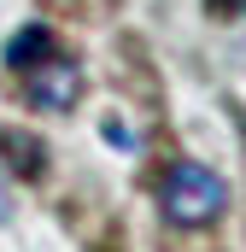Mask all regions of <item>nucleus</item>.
I'll return each instance as SVG.
<instances>
[{"instance_id":"obj_6","label":"nucleus","mask_w":246,"mask_h":252,"mask_svg":"<svg viewBox=\"0 0 246 252\" xmlns=\"http://www.w3.org/2000/svg\"><path fill=\"white\" fill-rule=\"evenodd\" d=\"M12 217V193H6V176H0V223Z\"/></svg>"},{"instance_id":"obj_5","label":"nucleus","mask_w":246,"mask_h":252,"mask_svg":"<svg viewBox=\"0 0 246 252\" xmlns=\"http://www.w3.org/2000/svg\"><path fill=\"white\" fill-rule=\"evenodd\" d=\"M211 12H217V18H241L246 0H211Z\"/></svg>"},{"instance_id":"obj_2","label":"nucleus","mask_w":246,"mask_h":252,"mask_svg":"<svg viewBox=\"0 0 246 252\" xmlns=\"http://www.w3.org/2000/svg\"><path fill=\"white\" fill-rule=\"evenodd\" d=\"M24 76V94L41 106V112H70L76 100H82V64L70 59V53H47V59H35L30 70H18Z\"/></svg>"},{"instance_id":"obj_1","label":"nucleus","mask_w":246,"mask_h":252,"mask_svg":"<svg viewBox=\"0 0 246 252\" xmlns=\"http://www.w3.org/2000/svg\"><path fill=\"white\" fill-rule=\"evenodd\" d=\"M158 205H164V217H170L176 229H205V223L223 217V205H229V182H223L217 170L182 158V164L164 170V182H158Z\"/></svg>"},{"instance_id":"obj_4","label":"nucleus","mask_w":246,"mask_h":252,"mask_svg":"<svg viewBox=\"0 0 246 252\" xmlns=\"http://www.w3.org/2000/svg\"><path fill=\"white\" fill-rule=\"evenodd\" d=\"M53 47H59L53 30H47V24H30V30H18V35L6 41V64H12V70H30L35 59H47Z\"/></svg>"},{"instance_id":"obj_3","label":"nucleus","mask_w":246,"mask_h":252,"mask_svg":"<svg viewBox=\"0 0 246 252\" xmlns=\"http://www.w3.org/2000/svg\"><path fill=\"white\" fill-rule=\"evenodd\" d=\"M0 147H6V164L18 170V176H41L47 170V147L35 141V135H24V129H0Z\"/></svg>"}]
</instances>
